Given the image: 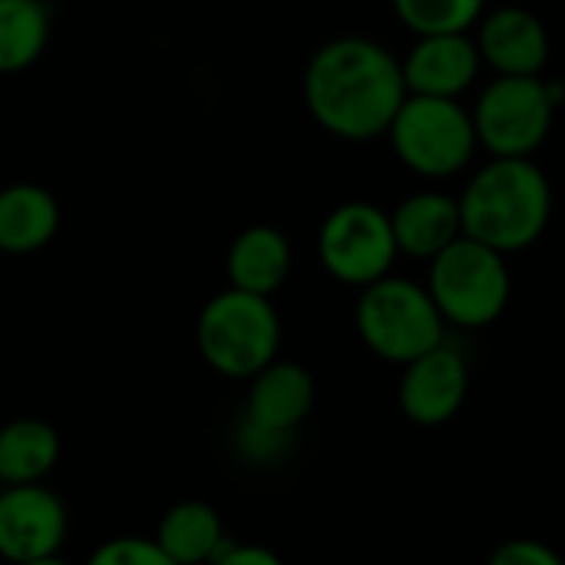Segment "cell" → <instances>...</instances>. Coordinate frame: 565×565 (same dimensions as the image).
<instances>
[{"label":"cell","instance_id":"obj_7","mask_svg":"<svg viewBox=\"0 0 565 565\" xmlns=\"http://www.w3.org/2000/svg\"><path fill=\"white\" fill-rule=\"evenodd\" d=\"M427 265V291L447 328L480 331L503 318L513 298V271L503 252L460 235Z\"/></svg>","mask_w":565,"mask_h":565},{"label":"cell","instance_id":"obj_16","mask_svg":"<svg viewBox=\"0 0 565 565\" xmlns=\"http://www.w3.org/2000/svg\"><path fill=\"white\" fill-rule=\"evenodd\" d=\"M60 202L40 182H10L0 189V252L33 255L60 232Z\"/></svg>","mask_w":565,"mask_h":565},{"label":"cell","instance_id":"obj_25","mask_svg":"<svg viewBox=\"0 0 565 565\" xmlns=\"http://www.w3.org/2000/svg\"><path fill=\"white\" fill-rule=\"evenodd\" d=\"M563 318H565V298H563Z\"/></svg>","mask_w":565,"mask_h":565},{"label":"cell","instance_id":"obj_22","mask_svg":"<svg viewBox=\"0 0 565 565\" xmlns=\"http://www.w3.org/2000/svg\"><path fill=\"white\" fill-rule=\"evenodd\" d=\"M487 565H565V559L540 540H507L503 546L493 550Z\"/></svg>","mask_w":565,"mask_h":565},{"label":"cell","instance_id":"obj_19","mask_svg":"<svg viewBox=\"0 0 565 565\" xmlns=\"http://www.w3.org/2000/svg\"><path fill=\"white\" fill-rule=\"evenodd\" d=\"M53 10L46 0H0V76L30 70L50 46Z\"/></svg>","mask_w":565,"mask_h":565},{"label":"cell","instance_id":"obj_13","mask_svg":"<svg viewBox=\"0 0 565 565\" xmlns=\"http://www.w3.org/2000/svg\"><path fill=\"white\" fill-rule=\"evenodd\" d=\"M315 377L308 367L295 361H271L248 381L245 394V417L242 424L288 440L315 411Z\"/></svg>","mask_w":565,"mask_h":565},{"label":"cell","instance_id":"obj_5","mask_svg":"<svg viewBox=\"0 0 565 565\" xmlns=\"http://www.w3.org/2000/svg\"><path fill=\"white\" fill-rule=\"evenodd\" d=\"M387 142L394 159L427 182H444L467 172L480 152L473 113L460 99L414 96L401 103Z\"/></svg>","mask_w":565,"mask_h":565},{"label":"cell","instance_id":"obj_4","mask_svg":"<svg viewBox=\"0 0 565 565\" xmlns=\"http://www.w3.org/2000/svg\"><path fill=\"white\" fill-rule=\"evenodd\" d=\"M565 106V83L550 76H493L470 106L480 149L493 159H533Z\"/></svg>","mask_w":565,"mask_h":565},{"label":"cell","instance_id":"obj_11","mask_svg":"<svg viewBox=\"0 0 565 565\" xmlns=\"http://www.w3.org/2000/svg\"><path fill=\"white\" fill-rule=\"evenodd\" d=\"M473 40L493 76H543L553 56L543 17L516 0L490 7L473 26Z\"/></svg>","mask_w":565,"mask_h":565},{"label":"cell","instance_id":"obj_20","mask_svg":"<svg viewBox=\"0 0 565 565\" xmlns=\"http://www.w3.org/2000/svg\"><path fill=\"white\" fill-rule=\"evenodd\" d=\"M394 17L414 33H473L490 10L487 0H391Z\"/></svg>","mask_w":565,"mask_h":565},{"label":"cell","instance_id":"obj_18","mask_svg":"<svg viewBox=\"0 0 565 565\" xmlns=\"http://www.w3.org/2000/svg\"><path fill=\"white\" fill-rule=\"evenodd\" d=\"M60 434L40 417H17L0 427V487L46 483L60 463Z\"/></svg>","mask_w":565,"mask_h":565},{"label":"cell","instance_id":"obj_1","mask_svg":"<svg viewBox=\"0 0 565 565\" xmlns=\"http://www.w3.org/2000/svg\"><path fill=\"white\" fill-rule=\"evenodd\" d=\"M301 96L328 136L344 142L381 139L407 99L401 56L371 36H334L305 63Z\"/></svg>","mask_w":565,"mask_h":565},{"label":"cell","instance_id":"obj_21","mask_svg":"<svg viewBox=\"0 0 565 565\" xmlns=\"http://www.w3.org/2000/svg\"><path fill=\"white\" fill-rule=\"evenodd\" d=\"M86 565H179L149 536H116L89 553Z\"/></svg>","mask_w":565,"mask_h":565},{"label":"cell","instance_id":"obj_8","mask_svg":"<svg viewBox=\"0 0 565 565\" xmlns=\"http://www.w3.org/2000/svg\"><path fill=\"white\" fill-rule=\"evenodd\" d=\"M397 255L391 212L374 202H341L318 228V262L338 285L361 291L394 275Z\"/></svg>","mask_w":565,"mask_h":565},{"label":"cell","instance_id":"obj_3","mask_svg":"<svg viewBox=\"0 0 565 565\" xmlns=\"http://www.w3.org/2000/svg\"><path fill=\"white\" fill-rule=\"evenodd\" d=\"M195 348L202 361L232 381H252L281 351V318L271 298L225 288L212 295L195 318Z\"/></svg>","mask_w":565,"mask_h":565},{"label":"cell","instance_id":"obj_17","mask_svg":"<svg viewBox=\"0 0 565 565\" xmlns=\"http://www.w3.org/2000/svg\"><path fill=\"white\" fill-rule=\"evenodd\" d=\"M152 540L179 565H212L232 546L218 510L202 500H182L169 507Z\"/></svg>","mask_w":565,"mask_h":565},{"label":"cell","instance_id":"obj_6","mask_svg":"<svg viewBox=\"0 0 565 565\" xmlns=\"http://www.w3.org/2000/svg\"><path fill=\"white\" fill-rule=\"evenodd\" d=\"M354 328L374 358L401 367L447 341V321L427 285L401 275H387L361 288Z\"/></svg>","mask_w":565,"mask_h":565},{"label":"cell","instance_id":"obj_2","mask_svg":"<svg viewBox=\"0 0 565 565\" xmlns=\"http://www.w3.org/2000/svg\"><path fill=\"white\" fill-rule=\"evenodd\" d=\"M463 235L510 255L533 248L553 218V182L536 159H487L457 195Z\"/></svg>","mask_w":565,"mask_h":565},{"label":"cell","instance_id":"obj_15","mask_svg":"<svg viewBox=\"0 0 565 565\" xmlns=\"http://www.w3.org/2000/svg\"><path fill=\"white\" fill-rule=\"evenodd\" d=\"M291 265H295L291 242L275 225L242 228L225 252L228 288L262 295V298H275L281 291V285L291 275Z\"/></svg>","mask_w":565,"mask_h":565},{"label":"cell","instance_id":"obj_23","mask_svg":"<svg viewBox=\"0 0 565 565\" xmlns=\"http://www.w3.org/2000/svg\"><path fill=\"white\" fill-rule=\"evenodd\" d=\"M212 565H285L271 550L255 543H232Z\"/></svg>","mask_w":565,"mask_h":565},{"label":"cell","instance_id":"obj_9","mask_svg":"<svg viewBox=\"0 0 565 565\" xmlns=\"http://www.w3.org/2000/svg\"><path fill=\"white\" fill-rule=\"evenodd\" d=\"M66 533V503L46 483L0 487V563L23 565L60 556Z\"/></svg>","mask_w":565,"mask_h":565},{"label":"cell","instance_id":"obj_14","mask_svg":"<svg viewBox=\"0 0 565 565\" xmlns=\"http://www.w3.org/2000/svg\"><path fill=\"white\" fill-rule=\"evenodd\" d=\"M391 225L401 255L417 262H434L463 235L460 202L440 189H420L391 209Z\"/></svg>","mask_w":565,"mask_h":565},{"label":"cell","instance_id":"obj_24","mask_svg":"<svg viewBox=\"0 0 565 565\" xmlns=\"http://www.w3.org/2000/svg\"><path fill=\"white\" fill-rule=\"evenodd\" d=\"M23 565H73V563H66L63 556H50V559H36V563H23Z\"/></svg>","mask_w":565,"mask_h":565},{"label":"cell","instance_id":"obj_12","mask_svg":"<svg viewBox=\"0 0 565 565\" xmlns=\"http://www.w3.org/2000/svg\"><path fill=\"white\" fill-rule=\"evenodd\" d=\"M401 66L407 93L463 99L483 73V56L473 33H430L414 36L411 50L401 56Z\"/></svg>","mask_w":565,"mask_h":565},{"label":"cell","instance_id":"obj_10","mask_svg":"<svg viewBox=\"0 0 565 565\" xmlns=\"http://www.w3.org/2000/svg\"><path fill=\"white\" fill-rule=\"evenodd\" d=\"M467 391H470L467 358L444 341L434 351L404 364L397 384V407L417 427H440L463 411Z\"/></svg>","mask_w":565,"mask_h":565}]
</instances>
